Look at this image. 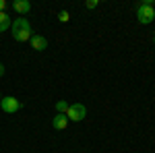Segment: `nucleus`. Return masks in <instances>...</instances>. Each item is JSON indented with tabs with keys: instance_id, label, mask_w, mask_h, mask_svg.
Masks as SVG:
<instances>
[{
	"instance_id": "obj_7",
	"label": "nucleus",
	"mask_w": 155,
	"mask_h": 153,
	"mask_svg": "<svg viewBox=\"0 0 155 153\" xmlns=\"http://www.w3.org/2000/svg\"><path fill=\"white\" fill-rule=\"evenodd\" d=\"M52 126L56 130H64L66 126H68V118H66V114H56V116L52 118Z\"/></svg>"
},
{
	"instance_id": "obj_8",
	"label": "nucleus",
	"mask_w": 155,
	"mask_h": 153,
	"mask_svg": "<svg viewBox=\"0 0 155 153\" xmlns=\"http://www.w3.org/2000/svg\"><path fill=\"white\" fill-rule=\"evenodd\" d=\"M11 25H12L11 23V17H8L6 12H0V33H2V31H6Z\"/></svg>"
},
{
	"instance_id": "obj_15",
	"label": "nucleus",
	"mask_w": 155,
	"mask_h": 153,
	"mask_svg": "<svg viewBox=\"0 0 155 153\" xmlns=\"http://www.w3.org/2000/svg\"><path fill=\"white\" fill-rule=\"evenodd\" d=\"M0 99H2V93H0Z\"/></svg>"
},
{
	"instance_id": "obj_1",
	"label": "nucleus",
	"mask_w": 155,
	"mask_h": 153,
	"mask_svg": "<svg viewBox=\"0 0 155 153\" xmlns=\"http://www.w3.org/2000/svg\"><path fill=\"white\" fill-rule=\"evenodd\" d=\"M12 27V39L15 42H29L33 35V29L27 17H17V21L11 25Z\"/></svg>"
},
{
	"instance_id": "obj_13",
	"label": "nucleus",
	"mask_w": 155,
	"mask_h": 153,
	"mask_svg": "<svg viewBox=\"0 0 155 153\" xmlns=\"http://www.w3.org/2000/svg\"><path fill=\"white\" fill-rule=\"evenodd\" d=\"M2 75H4V64L0 62V77H2Z\"/></svg>"
},
{
	"instance_id": "obj_5",
	"label": "nucleus",
	"mask_w": 155,
	"mask_h": 153,
	"mask_svg": "<svg viewBox=\"0 0 155 153\" xmlns=\"http://www.w3.org/2000/svg\"><path fill=\"white\" fill-rule=\"evenodd\" d=\"M29 44H31V48H33V50H37V52L48 50V39H46L44 35H39V33H33V35H31V39H29Z\"/></svg>"
},
{
	"instance_id": "obj_3",
	"label": "nucleus",
	"mask_w": 155,
	"mask_h": 153,
	"mask_svg": "<svg viewBox=\"0 0 155 153\" xmlns=\"http://www.w3.org/2000/svg\"><path fill=\"white\" fill-rule=\"evenodd\" d=\"M21 108H23V104H21L17 97H12V95H6V97L0 99V110H2L4 114H17Z\"/></svg>"
},
{
	"instance_id": "obj_10",
	"label": "nucleus",
	"mask_w": 155,
	"mask_h": 153,
	"mask_svg": "<svg viewBox=\"0 0 155 153\" xmlns=\"http://www.w3.org/2000/svg\"><path fill=\"white\" fill-rule=\"evenodd\" d=\"M68 19H71V15H68V11H60V12H58V21H60V23H66Z\"/></svg>"
},
{
	"instance_id": "obj_9",
	"label": "nucleus",
	"mask_w": 155,
	"mask_h": 153,
	"mask_svg": "<svg viewBox=\"0 0 155 153\" xmlns=\"http://www.w3.org/2000/svg\"><path fill=\"white\" fill-rule=\"evenodd\" d=\"M68 106H71V104H66L64 99L56 101V114H66V112H68Z\"/></svg>"
},
{
	"instance_id": "obj_11",
	"label": "nucleus",
	"mask_w": 155,
	"mask_h": 153,
	"mask_svg": "<svg viewBox=\"0 0 155 153\" xmlns=\"http://www.w3.org/2000/svg\"><path fill=\"white\" fill-rule=\"evenodd\" d=\"M85 6H87V8H95V6H97V0H87V2H85Z\"/></svg>"
},
{
	"instance_id": "obj_12",
	"label": "nucleus",
	"mask_w": 155,
	"mask_h": 153,
	"mask_svg": "<svg viewBox=\"0 0 155 153\" xmlns=\"http://www.w3.org/2000/svg\"><path fill=\"white\" fill-rule=\"evenodd\" d=\"M4 8H6V0H0V12H4Z\"/></svg>"
},
{
	"instance_id": "obj_2",
	"label": "nucleus",
	"mask_w": 155,
	"mask_h": 153,
	"mask_svg": "<svg viewBox=\"0 0 155 153\" xmlns=\"http://www.w3.org/2000/svg\"><path fill=\"white\" fill-rule=\"evenodd\" d=\"M155 0H143L139 6H137V19L141 25H149L155 21V8H153Z\"/></svg>"
},
{
	"instance_id": "obj_6",
	"label": "nucleus",
	"mask_w": 155,
	"mask_h": 153,
	"mask_svg": "<svg viewBox=\"0 0 155 153\" xmlns=\"http://www.w3.org/2000/svg\"><path fill=\"white\" fill-rule=\"evenodd\" d=\"M12 8H15V12H19V15H29L31 2L29 0H15L12 2Z\"/></svg>"
},
{
	"instance_id": "obj_4",
	"label": "nucleus",
	"mask_w": 155,
	"mask_h": 153,
	"mask_svg": "<svg viewBox=\"0 0 155 153\" xmlns=\"http://www.w3.org/2000/svg\"><path fill=\"white\" fill-rule=\"evenodd\" d=\"M85 116H87V108L83 104H71L68 106V112H66L68 122H81Z\"/></svg>"
},
{
	"instance_id": "obj_14",
	"label": "nucleus",
	"mask_w": 155,
	"mask_h": 153,
	"mask_svg": "<svg viewBox=\"0 0 155 153\" xmlns=\"http://www.w3.org/2000/svg\"><path fill=\"white\" fill-rule=\"evenodd\" d=\"M153 44H155V35H153Z\"/></svg>"
}]
</instances>
